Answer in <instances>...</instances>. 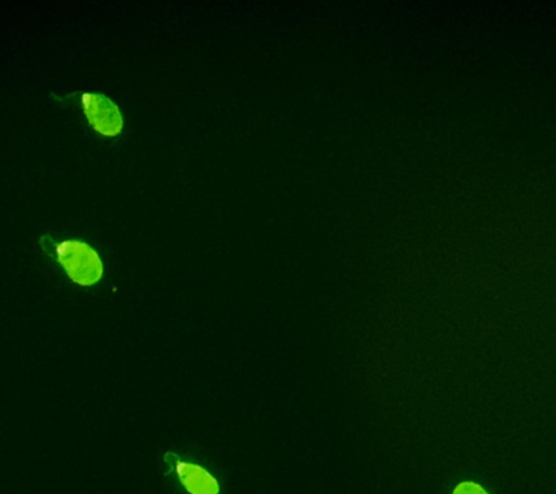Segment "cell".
I'll return each instance as SVG.
<instances>
[{"instance_id":"1","label":"cell","mask_w":556,"mask_h":494,"mask_svg":"<svg viewBox=\"0 0 556 494\" xmlns=\"http://www.w3.org/2000/svg\"><path fill=\"white\" fill-rule=\"evenodd\" d=\"M55 258L65 276L78 288H93L102 280L104 264L98 251L85 241H61L55 245Z\"/></svg>"},{"instance_id":"2","label":"cell","mask_w":556,"mask_h":494,"mask_svg":"<svg viewBox=\"0 0 556 494\" xmlns=\"http://www.w3.org/2000/svg\"><path fill=\"white\" fill-rule=\"evenodd\" d=\"M163 463L187 494H220L219 480L202 464L191 461L174 451L164 454Z\"/></svg>"},{"instance_id":"3","label":"cell","mask_w":556,"mask_h":494,"mask_svg":"<svg viewBox=\"0 0 556 494\" xmlns=\"http://www.w3.org/2000/svg\"><path fill=\"white\" fill-rule=\"evenodd\" d=\"M87 124L103 138H116L124 131V116L111 98L100 93H85L81 97Z\"/></svg>"},{"instance_id":"4","label":"cell","mask_w":556,"mask_h":494,"mask_svg":"<svg viewBox=\"0 0 556 494\" xmlns=\"http://www.w3.org/2000/svg\"><path fill=\"white\" fill-rule=\"evenodd\" d=\"M452 494H489L480 484L473 483V481H463L454 489Z\"/></svg>"}]
</instances>
